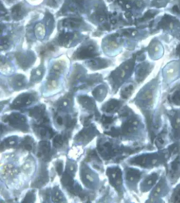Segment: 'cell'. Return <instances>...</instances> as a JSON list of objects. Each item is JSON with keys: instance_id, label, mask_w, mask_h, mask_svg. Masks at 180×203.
<instances>
[{"instance_id": "cell-1", "label": "cell", "mask_w": 180, "mask_h": 203, "mask_svg": "<svg viewBox=\"0 0 180 203\" xmlns=\"http://www.w3.org/2000/svg\"><path fill=\"white\" fill-rule=\"evenodd\" d=\"M161 157L157 154H150L140 155L131 160L133 165H138L143 167H151L159 164L161 161Z\"/></svg>"}, {"instance_id": "cell-2", "label": "cell", "mask_w": 180, "mask_h": 203, "mask_svg": "<svg viewBox=\"0 0 180 203\" xmlns=\"http://www.w3.org/2000/svg\"><path fill=\"white\" fill-rule=\"evenodd\" d=\"M107 174L109 178L110 183L117 190L122 185V175L121 170L118 168H109L107 171Z\"/></svg>"}, {"instance_id": "cell-3", "label": "cell", "mask_w": 180, "mask_h": 203, "mask_svg": "<svg viewBox=\"0 0 180 203\" xmlns=\"http://www.w3.org/2000/svg\"><path fill=\"white\" fill-rule=\"evenodd\" d=\"M34 95L30 93H23L16 98L11 105L13 109H19L28 106L35 100Z\"/></svg>"}, {"instance_id": "cell-4", "label": "cell", "mask_w": 180, "mask_h": 203, "mask_svg": "<svg viewBox=\"0 0 180 203\" xmlns=\"http://www.w3.org/2000/svg\"><path fill=\"white\" fill-rule=\"evenodd\" d=\"M98 55L96 52L95 47L90 45L82 47L79 49L77 52L75 53L74 56L77 59H86L91 58Z\"/></svg>"}, {"instance_id": "cell-5", "label": "cell", "mask_w": 180, "mask_h": 203, "mask_svg": "<svg viewBox=\"0 0 180 203\" xmlns=\"http://www.w3.org/2000/svg\"><path fill=\"white\" fill-rule=\"evenodd\" d=\"M170 118L175 139H180V113L174 112Z\"/></svg>"}, {"instance_id": "cell-6", "label": "cell", "mask_w": 180, "mask_h": 203, "mask_svg": "<svg viewBox=\"0 0 180 203\" xmlns=\"http://www.w3.org/2000/svg\"><path fill=\"white\" fill-rule=\"evenodd\" d=\"M16 58L17 63L21 68H27L33 61V56L30 55L29 54H25L21 53H18L16 54Z\"/></svg>"}, {"instance_id": "cell-7", "label": "cell", "mask_w": 180, "mask_h": 203, "mask_svg": "<svg viewBox=\"0 0 180 203\" xmlns=\"http://www.w3.org/2000/svg\"><path fill=\"white\" fill-rule=\"evenodd\" d=\"M159 178L158 174L154 173L148 176L141 184V189L143 192L149 190L155 185Z\"/></svg>"}, {"instance_id": "cell-8", "label": "cell", "mask_w": 180, "mask_h": 203, "mask_svg": "<svg viewBox=\"0 0 180 203\" xmlns=\"http://www.w3.org/2000/svg\"><path fill=\"white\" fill-rule=\"evenodd\" d=\"M141 172L137 169L128 168L126 171V179L130 184H136L141 177Z\"/></svg>"}, {"instance_id": "cell-9", "label": "cell", "mask_w": 180, "mask_h": 203, "mask_svg": "<svg viewBox=\"0 0 180 203\" xmlns=\"http://www.w3.org/2000/svg\"><path fill=\"white\" fill-rule=\"evenodd\" d=\"M180 174V161L179 157H177L174 161L171 163L169 169V175L171 179H176Z\"/></svg>"}, {"instance_id": "cell-10", "label": "cell", "mask_w": 180, "mask_h": 203, "mask_svg": "<svg viewBox=\"0 0 180 203\" xmlns=\"http://www.w3.org/2000/svg\"><path fill=\"white\" fill-rule=\"evenodd\" d=\"M6 120L11 125L17 127L25 122V118L19 114H12L6 118Z\"/></svg>"}, {"instance_id": "cell-11", "label": "cell", "mask_w": 180, "mask_h": 203, "mask_svg": "<svg viewBox=\"0 0 180 203\" xmlns=\"http://www.w3.org/2000/svg\"><path fill=\"white\" fill-rule=\"evenodd\" d=\"M65 68V64L63 62L58 61L54 64L51 71V79L56 80V77L59 76L60 74L63 72Z\"/></svg>"}, {"instance_id": "cell-12", "label": "cell", "mask_w": 180, "mask_h": 203, "mask_svg": "<svg viewBox=\"0 0 180 203\" xmlns=\"http://www.w3.org/2000/svg\"><path fill=\"white\" fill-rule=\"evenodd\" d=\"M74 37V35L69 33H61L58 37V42L59 44L63 46H68L72 41Z\"/></svg>"}, {"instance_id": "cell-13", "label": "cell", "mask_w": 180, "mask_h": 203, "mask_svg": "<svg viewBox=\"0 0 180 203\" xmlns=\"http://www.w3.org/2000/svg\"><path fill=\"white\" fill-rule=\"evenodd\" d=\"M86 64L89 67L95 69H99L102 68H106L108 65L107 62L106 61L100 58L88 61L86 62Z\"/></svg>"}, {"instance_id": "cell-14", "label": "cell", "mask_w": 180, "mask_h": 203, "mask_svg": "<svg viewBox=\"0 0 180 203\" xmlns=\"http://www.w3.org/2000/svg\"><path fill=\"white\" fill-rule=\"evenodd\" d=\"M11 14L12 17L14 19H20L25 14V9L22 4H17L12 8Z\"/></svg>"}, {"instance_id": "cell-15", "label": "cell", "mask_w": 180, "mask_h": 203, "mask_svg": "<svg viewBox=\"0 0 180 203\" xmlns=\"http://www.w3.org/2000/svg\"><path fill=\"white\" fill-rule=\"evenodd\" d=\"M82 22V20L76 18H69L63 20L62 25L66 27H70L73 28H77L81 25Z\"/></svg>"}, {"instance_id": "cell-16", "label": "cell", "mask_w": 180, "mask_h": 203, "mask_svg": "<svg viewBox=\"0 0 180 203\" xmlns=\"http://www.w3.org/2000/svg\"><path fill=\"white\" fill-rule=\"evenodd\" d=\"M120 103L118 101L112 99L105 104L103 109L106 112H113L117 110V109L120 106Z\"/></svg>"}, {"instance_id": "cell-17", "label": "cell", "mask_w": 180, "mask_h": 203, "mask_svg": "<svg viewBox=\"0 0 180 203\" xmlns=\"http://www.w3.org/2000/svg\"><path fill=\"white\" fill-rule=\"evenodd\" d=\"M79 101L81 104H82V106L88 109L93 110L95 108V104L94 100L89 97L81 96L79 98Z\"/></svg>"}, {"instance_id": "cell-18", "label": "cell", "mask_w": 180, "mask_h": 203, "mask_svg": "<svg viewBox=\"0 0 180 203\" xmlns=\"http://www.w3.org/2000/svg\"><path fill=\"white\" fill-rule=\"evenodd\" d=\"M167 189V185H165L164 181L161 180L156 187L153 192V196L154 197H157L159 196L164 194L166 192Z\"/></svg>"}, {"instance_id": "cell-19", "label": "cell", "mask_w": 180, "mask_h": 203, "mask_svg": "<svg viewBox=\"0 0 180 203\" xmlns=\"http://www.w3.org/2000/svg\"><path fill=\"white\" fill-rule=\"evenodd\" d=\"M35 35L38 38L43 39L46 35V29L43 25L39 23L35 28Z\"/></svg>"}, {"instance_id": "cell-20", "label": "cell", "mask_w": 180, "mask_h": 203, "mask_svg": "<svg viewBox=\"0 0 180 203\" xmlns=\"http://www.w3.org/2000/svg\"><path fill=\"white\" fill-rule=\"evenodd\" d=\"M92 95H94V97H95L96 99H98V100H102L103 99V97H105V95H106V89L105 87L102 86L98 87L92 91Z\"/></svg>"}, {"instance_id": "cell-21", "label": "cell", "mask_w": 180, "mask_h": 203, "mask_svg": "<svg viewBox=\"0 0 180 203\" xmlns=\"http://www.w3.org/2000/svg\"><path fill=\"white\" fill-rule=\"evenodd\" d=\"M43 109L42 107H36L30 111L29 114L31 116H33L35 118H38L42 117L43 115Z\"/></svg>"}, {"instance_id": "cell-22", "label": "cell", "mask_w": 180, "mask_h": 203, "mask_svg": "<svg viewBox=\"0 0 180 203\" xmlns=\"http://www.w3.org/2000/svg\"><path fill=\"white\" fill-rule=\"evenodd\" d=\"M40 147L41 153L38 154V156L40 157L42 154H48L50 151V144L47 141H42L40 143Z\"/></svg>"}, {"instance_id": "cell-23", "label": "cell", "mask_w": 180, "mask_h": 203, "mask_svg": "<svg viewBox=\"0 0 180 203\" xmlns=\"http://www.w3.org/2000/svg\"><path fill=\"white\" fill-rule=\"evenodd\" d=\"M43 75V71L41 68L33 70L31 73V79L33 81H37L40 79Z\"/></svg>"}, {"instance_id": "cell-24", "label": "cell", "mask_w": 180, "mask_h": 203, "mask_svg": "<svg viewBox=\"0 0 180 203\" xmlns=\"http://www.w3.org/2000/svg\"><path fill=\"white\" fill-rule=\"evenodd\" d=\"M11 82L14 85L17 86L18 87H22L24 84V77L22 75H19L13 77Z\"/></svg>"}, {"instance_id": "cell-25", "label": "cell", "mask_w": 180, "mask_h": 203, "mask_svg": "<svg viewBox=\"0 0 180 203\" xmlns=\"http://www.w3.org/2000/svg\"><path fill=\"white\" fill-rule=\"evenodd\" d=\"M62 182L65 186L71 187L73 184V178L70 174H65L62 177Z\"/></svg>"}, {"instance_id": "cell-26", "label": "cell", "mask_w": 180, "mask_h": 203, "mask_svg": "<svg viewBox=\"0 0 180 203\" xmlns=\"http://www.w3.org/2000/svg\"><path fill=\"white\" fill-rule=\"evenodd\" d=\"M133 90V87L132 85H129V86L125 88L122 92V94H121L122 97L124 99L128 98L132 92Z\"/></svg>"}, {"instance_id": "cell-27", "label": "cell", "mask_w": 180, "mask_h": 203, "mask_svg": "<svg viewBox=\"0 0 180 203\" xmlns=\"http://www.w3.org/2000/svg\"><path fill=\"white\" fill-rule=\"evenodd\" d=\"M172 199L174 202H180V185L177 187L172 195Z\"/></svg>"}, {"instance_id": "cell-28", "label": "cell", "mask_w": 180, "mask_h": 203, "mask_svg": "<svg viewBox=\"0 0 180 203\" xmlns=\"http://www.w3.org/2000/svg\"><path fill=\"white\" fill-rule=\"evenodd\" d=\"M54 147H58L61 146L62 145L63 141H62V138L61 135L56 136V137L54 138Z\"/></svg>"}, {"instance_id": "cell-29", "label": "cell", "mask_w": 180, "mask_h": 203, "mask_svg": "<svg viewBox=\"0 0 180 203\" xmlns=\"http://www.w3.org/2000/svg\"><path fill=\"white\" fill-rule=\"evenodd\" d=\"M172 101L176 104H180V90L175 91L174 94L172 97Z\"/></svg>"}, {"instance_id": "cell-30", "label": "cell", "mask_w": 180, "mask_h": 203, "mask_svg": "<svg viewBox=\"0 0 180 203\" xmlns=\"http://www.w3.org/2000/svg\"><path fill=\"white\" fill-rule=\"evenodd\" d=\"M62 196L61 195V193H60L59 190H55V191H54V194L52 196L53 201H56V202H59L60 201L62 200Z\"/></svg>"}, {"instance_id": "cell-31", "label": "cell", "mask_w": 180, "mask_h": 203, "mask_svg": "<svg viewBox=\"0 0 180 203\" xmlns=\"http://www.w3.org/2000/svg\"><path fill=\"white\" fill-rule=\"evenodd\" d=\"M33 198H34V195L33 193L31 192H29L27 193V196H25V198L24 199V201L23 202L25 203H31L33 201Z\"/></svg>"}, {"instance_id": "cell-32", "label": "cell", "mask_w": 180, "mask_h": 203, "mask_svg": "<svg viewBox=\"0 0 180 203\" xmlns=\"http://www.w3.org/2000/svg\"><path fill=\"white\" fill-rule=\"evenodd\" d=\"M9 41L8 39V38L7 37H4L3 38H2L1 39V49L4 48V49H6V48H7L9 45Z\"/></svg>"}, {"instance_id": "cell-33", "label": "cell", "mask_w": 180, "mask_h": 203, "mask_svg": "<svg viewBox=\"0 0 180 203\" xmlns=\"http://www.w3.org/2000/svg\"><path fill=\"white\" fill-rule=\"evenodd\" d=\"M102 120L103 123L105 124H111L113 121V118L112 117L103 116L102 118Z\"/></svg>"}, {"instance_id": "cell-34", "label": "cell", "mask_w": 180, "mask_h": 203, "mask_svg": "<svg viewBox=\"0 0 180 203\" xmlns=\"http://www.w3.org/2000/svg\"><path fill=\"white\" fill-rule=\"evenodd\" d=\"M62 170H63V166H62V163H59L57 165V171L58 174H62Z\"/></svg>"}, {"instance_id": "cell-35", "label": "cell", "mask_w": 180, "mask_h": 203, "mask_svg": "<svg viewBox=\"0 0 180 203\" xmlns=\"http://www.w3.org/2000/svg\"><path fill=\"white\" fill-rule=\"evenodd\" d=\"M57 122L58 124L61 125L63 124V119L61 117H59L57 119Z\"/></svg>"}, {"instance_id": "cell-36", "label": "cell", "mask_w": 180, "mask_h": 203, "mask_svg": "<svg viewBox=\"0 0 180 203\" xmlns=\"http://www.w3.org/2000/svg\"><path fill=\"white\" fill-rule=\"evenodd\" d=\"M25 149H27V150L30 151V150H31V149H32V146L30 145V144H26L25 145Z\"/></svg>"}, {"instance_id": "cell-37", "label": "cell", "mask_w": 180, "mask_h": 203, "mask_svg": "<svg viewBox=\"0 0 180 203\" xmlns=\"http://www.w3.org/2000/svg\"><path fill=\"white\" fill-rule=\"evenodd\" d=\"M173 10H174V11L176 12H179V9H178V6H174L173 7Z\"/></svg>"}, {"instance_id": "cell-38", "label": "cell", "mask_w": 180, "mask_h": 203, "mask_svg": "<svg viewBox=\"0 0 180 203\" xmlns=\"http://www.w3.org/2000/svg\"><path fill=\"white\" fill-rule=\"evenodd\" d=\"M136 5L138 6V7H141L142 6V2L141 1H138V2L136 3Z\"/></svg>"}, {"instance_id": "cell-39", "label": "cell", "mask_w": 180, "mask_h": 203, "mask_svg": "<svg viewBox=\"0 0 180 203\" xmlns=\"http://www.w3.org/2000/svg\"><path fill=\"white\" fill-rule=\"evenodd\" d=\"M125 16H126V17L129 18L131 17V16H132V14H131L130 13H127V14H125Z\"/></svg>"}, {"instance_id": "cell-40", "label": "cell", "mask_w": 180, "mask_h": 203, "mask_svg": "<svg viewBox=\"0 0 180 203\" xmlns=\"http://www.w3.org/2000/svg\"><path fill=\"white\" fill-rule=\"evenodd\" d=\"M111 23H113V24H115V23H116V21L113 20H112V21H111Z\"/></svg>"}, {"instance_id": "cell-41", "label": "cell", "mask_w": 180, "mask_h": 203, "mask_svg": "<svg viewBox=\"0 0 180 203\" xmlns=\"http://www.w3.org/2000/svg\"><path fill=\"white\" fill-rule=\"evenodd\" d=\"M6 1L9 2H12V1H15V0H6Z\"/></svg>"}]
</instances>
